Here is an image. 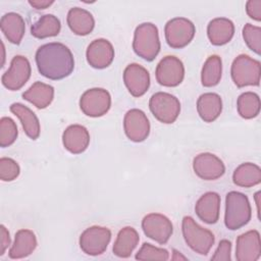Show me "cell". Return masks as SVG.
Instances as JSON below:
<instances>
[{
  "instance_id": "6da1fadb",
  "label": "cell",
  "mask_w": 261,
  "mask_h": 261,
  "mask_svg": "<svg viewBox=\"0 0 261 261\" xmlns=\"http://www.w3.org/2000/svg\"><path fill=\"white\" fill-rule=\"evenodd\" d=\"M36 64L39 72L53 81L68 76L74 68V59L71 51L62 43H48L38 48Z\"/></svg>"
},
{
  "instance_id": "7a4b0ae2",
  "label": "cell",
  "mask_w": 261,
  "mask_h": 261,
  "mask_svg": "<svg viewBox=\"0 0 261 261\" xmlns=\"http://www.w3.org/2000/svg\"><path fill=\"white\" fill-rule=\"evenodd\" d=\"M252 217V209L248 197L237 191L227 193L225 197L224 224L230 230L245 226Z\"/></svg>"
},
{
  "instance_id": "3957f363",
  "label": "cell",
  "mask_w": 261,
  "mask_h": 261,
  "mask_svg": "<svg viewBox=\"0 0 261 261\" xmlns=\"http://www.w3.org/2000/svg\"><path fill=\"white\" fill-rule=\"evenodd\" d=\"M160 48L158 29L154 23L144 22L136 28L133 49L139 57L147 61H152L158 55Z\"/></svg>"
},
{
  "instance_id": "277c9868",
  "label": "cell",
  "mask_w": 261,
  "mask_h": 261,
  "mask_svg": "<svg viewBox=\"0 0 261 261\" xmlns=\"http://www.w3.org/2000/svg\"><path fill=\"white\" fill-rule=\"evenodd\" d=\"M181 231L187 245L196 253L206 256L215 242L211 230L199 225L192 216H185L181 221Z\"/></svg>"
},
{
  "instance_id": "5b68a950",
  "label": "cell",
  "mask_w": 261,
  "mask_h": 261,
  "mask_svg": "<svg viewBox=\"0 0 261 261\" xmlns=\"http://www.w3.org/2000/svg\"><path fill=\"white\" fill-rule=\"evenodd\" d=\"M230 74L238 88L247 86H259L261 76L260 61L246 54L237 56L231 64Z\"/></svg>"
},
{
  "instance_id": "8992f818",
  "label": "cell",
  "mask_w": 261,
  "mask_h": 261,
  "mask_svg": "<svg viewBox=\"0 0 261 261\" xmlns=\"http://www.w3.org/2000/svg\"><path fill=\"white\" fill-rule=\"evenodd\" d=\"M149 108L154 117L165 124L173 123L180 112L178 99L166 92H157L149 100Z\"/></svg>"
},
{
  "instance_id": "52a82bcc",
  "label": "cell",
  "mask_w": 261,
  "mask_h": 261,
  "mask_svg": "<svg viewBox=\"0 0 261 261\" xmlns=\"http://www.w3.org/2000/svg\"><path fill=\"white\" fill-rule=\"evenodd\" d=\"M195 33V24L186 17L171 18L164 27L166 43L173 49H181L188 46L194 39Z\"/></svg>"
},
{
  "instance_id": "ba28073f",
  "label": "cell",
  "mask_w": 261,
  "mask_h": 261,
  "mask_svg": "<svg viewBox=\"0 0 261 261\" xmlns=\"http://www.w3.org/2000/svg\"><path fill=\"white\" fill-rule=\"evenodd\" d=\"M111 107V96L102 88L89 89L81 96L80 108L90 117H100L106 114Z\"/></svg>"
},
{
  "instance_id": "9c48e42d",
  "label": "cell",
  "mask_w": 261,
  "mask_h": 261,
  "mask_svg": "<svg viewBox=\"0 0 261 261\" xmlns=\"http://www.w3.org/2000/svg\"><path fill=\"white\" fill-rule=\"evenodd\" d=\"M111 240V231L104 226H90L86 228L80 237V247L82 251L90 256L103 254Z\"/></svg>"
},
{
  "instance_id": "30bf717a",
  "label": "cell",
  "mask_w": 261,
  "mask_h": 261,
  "mask_svg": "<svg viewBox=\"0 0 261 261\" xmlns=\"http://www.w3.org/2000/svg\"><path fill=\"white\" fill-rule=\"evenodd\" d=\"M155 76L158 84L173 88L181 84L185 77V66L181 60L175 56L163 57L156 66Z\"/></svg>"
},
{
  "instance_id": "8fae6325",
  "label": "cell",
  "mask_w": 261,
  "mask_h": 261,
  "mask_svg": "<svg viewBox=\"0 0 261 261\" xmlns=\"http://www.w3.org/2000/svg\"><path fill=\"white\" fill-rule=\"evenodd\" d=\"M31 63L29 59L21 55H16L12 58L8 70H6L2 77V85L10 91L20 90L31 77Z\"/></svg>"
},
{
  "instance_id": "7c38bea8",
  "label": "cell",
  "mask_w": 261,
  "mask_h": 261,
  "mask_svg": "<svg viewBox=\"0 0 261 261\" xmlns=\"http://www.w3.org/2000/svg\"><path fill=\"white\" fill-rule=\"evenodd\" d=\"M142 229L151 240L164 245L173 232V225L168 217L160 213H149L142 220Z\"/></svg>"
},
{
  "instance_id": "4fadbf2b",
  "label": "cell",
  "mask_w": 261,
  "mask_h": 261,
  "mask_svg": "<svg viewBox=\"0 0 261 261\" xmlns=\"http://www.w3.org/2000/svg\"><path fill=\"white\" fill-rule=\"evenodd\" d=\"M123 129L127 139L140 143L145 141L150 134V122L144 111L133 108L123 118Z\"/></svg>"
},
{
  "instance_id": "5bb4252c",
  "label": "cell",
  "mask_w": 261,
  "mask_h": 261,
  "mask_svg": "<svg viewBox=\"0 0 261 261\" xmlns=\"http://www.w3.org/2000/svg\"><path fill=\"white\" fill-rule=\"evenodd\" d=\"M195 173L204 180H215L225 172L222 160L212 153H200L193 160Z\"/></svg>"
},
{
  "instance_id": "9a60e30c",
  "label": "cell",
  "mask_w": 261,
  "mask_h": 261,
  "mask_svg": "<svg viewBox=\"0 0 261 261\" xmlns=\"http://www.w3.org/2000/svg\"><path fill=\"white\" fill-rule=\"evenodd\" d=\"M123 83L129 94L139 98L143 96L150 87V74L144 66L138 63H130L124 68Z\"/></svg>"
},
{
  "instance_id": "2e32d148",
  "label": "cell",
  "mask_w": 261,
  "mask_h": 261,
  "mask_svg": "<svg viewBox=\"0 0 261 261\" xmlns=\"http://www.w3.org/2000/svg\"><path fill=\"white\" fill-rule=\"evenodd\" d=\"M260 255V233L256 229L248 230L237 238L236 259L238 261H257Z\"/></svg>"
},
{
  "instance_id": "e0dca14e",
  "label": "cell",
  "mask_w": 261,
  "mask_h": 261,
  "mask_svg": "<svg viewBox=\"0 0 261 261\" xmlns=\"http://www.w3.org/2000/svg\"><path fill=\"white\" fill-rule=\"evenodd\" d=\"M88 63L97 69L108 67L114 58L112 44L106 39H96L90 43L86 51Z\"/></svg>"
},
{
  "instance_id": "ac0fdd59",
  "label": "cell",
  "mask_w": 261,
  "mask_h": 261,
  "mask_svg": "<svg viewBox=\"0 0 261 261\" xmlns=\"http://www.w3.org/2000/svg\"><path fill=\"white\" fill-rule=\"evenodd\" d=\"M220 201V196L215 192H207L203 194L195 205L197 216L205 223H216L219 219Z\"/></svg>"
},
{
  "instance_id": "d6986e66",
  "label": "cell",
  "mask_w": 261,
  "mask_h": 261,
  "mask_svg": "<svg viewBox=\"0 0 261 261\" xmlns=\"http://www.w3.org/2000/svg\"><path fill=\"white\" fill-rule=\"evenodd\" d=\"M62 143L68 152L81 154L86 151L90 144V134L84 125L71 124L63 132Z\"/></svg>"
},
{
  "instance_id": "ffe728a7",
  "label": "cell",
  "mask_w": 261,
  "mask_h": 261,
  "mask_svg": "<svg viewBox=\"0 0 261 261\" xmlns=\"http://www.w3.org/2000/svg\"><path fill=\"white\" fill-rule=\"evenodd\" d=\"M234 35V24L226 17H216L207 25V36L214 46L227 44Z\"/></svg>"
},
{
  "instance_id": "44dd1931",
  "label": "cell",
  "mask_w": 261,
  "mask_h": 261,
  "mask_svg": "<svg viewBox=\"0 0 261 261\" xmlns=\"http://www.w3.org/2000/svg\"><path fill=\"white\" fill-rule=\"evenodd\" d=\"M66 21L70 31L77 36L89 35L95 27V19L92 13L80 7H73L68 10Z\"/></svg>"
},
{
  "instance_id": "7402d4cb",
  "label": "cell",
  "mask_w": 261,
  "mask_h": 261,
  "mask_svg": "<svg viewBox=\"0 0 261 261\" xmlns=\"http://www.w3.org/2000/svg\"><path fill=\"white\" fill-rule=\"evenodd\" d=\"M0 28L5 38L12 44H20L24 32L25 22L22 16L16 12H8L1 17Z\"/></svg>"
},
{
  "instance_id": "603a6c76",
  "label": "cell",
  "mask_w": 261,
  "mask_h": 261,
  "mask_svg": "<svg viewBox=\"0 0 261 261\" xmlns=\"http://www.w3.org/2000/svg\"><path fill=\"white\" fill-rule=\"evenodd\" d=\"M9 109L20 120L25 135L32 140H37L40 136L41 126L35 112L21 103L11 104Z\"/></svg>"
},
{
  "instance_id": "cb8c5ba5",
  "label": "cell",
  "mask_w": 261,
  "mask_h": 261,
  "mask_svg": "<svg viewBox=\"0 0 261 261\" xmlns=\"http://www.w3.org/2000/svg\"><path fill=\"white\" fill-rule=\"evenodd\" d=\"M37 238L31 229H19L15 232L14 242L8 252L11 259H21L31 255L37 248Z\"/></svg>"
},
{
  "instance_id": "d4e9b609",
  "label": "cell",
  "mask_w": 261,
  "mask_h": 261,
  "mask_svg": "<svg viewBox=\"0 0 261 261\" xmlns=\"http://www.w3.org/2000/svg\"><path fill=\"white\" fill-rule=\"evenodd\" d=\"M197 111L205 122H213L222 111L221 97L216 93H204L197 100Z\"/></svg>"
},
{
  "instance_id": "484cf974",
  "label": "cell",
  "mask_w": 261,
  "mask_h": 261,
  "mask_svg": "<svg viewBox=\"0 0 261 261\" xmlns=\"http://www.w3.org/2000/svg\"><path fill=\"white\" fill-rule=\"evenodd\" d=\"M140 241L138 231L132 226L121 228L113 244V254L119 258H128Z\"/></svg>"
},
{
  "instance_id": "4316f807",
  "label": "cell",
  "mask_w": 261,
  "mask_h": 261,
  "mask_svg": "<svg viewBox=\"0 0 261 261\" xmlns=\"http://www.w3.org/2000/svg\"><path fill=\"white\" fill-rule=\"evenodd\" d=\"M22 98L32 103L38 109H44L53 101L54 88L48 84L36 82L22 93Z\"/></svg>"
},
{
  "instance_id": "83f0119b",
  "label": "cell",
  "mask_w": 261,
  "mask_h": 261,
  "mask_svg": "<svg viewBox=\"0 0 261 261\" xmlns=\"http://www.w3.org/2000/svg\"><path fill=\"white\" fill-rule=\"evenodd\" d=\"M232 181L242 188H252L261 182V168L252 162L240 164L232 173Z\"/></svg>"
},
{
  "instance_id": "f1b7e54d",
  "label": "cell",
  "mask_w": 261,
  "mask_h": 261,
  "mask_svg": "<svg viewBox=\"0 0 261 261\" xmlns=\"http://www.w3.org/2000/svg\"><path fill=\"white\" fill-rule=\"evenodd\" d=\"M61 23L57 16L53 14L42 15L31 27V34L37 39L55 37L60 33Z\"/></svg>"
},
{
  "instance_id": "f546056e",
  "label": "cell",
  "mask_w": 261,
  "mask_h": 261,
  "mask_svg": "<svg viewBox=\"0 0 261 261\" xmlns=\"http://www.w3.org/2000/svg\"><path fill=\"white\" fill-rule=\"evenodd\" d=\"M222 75V61L218 55L209 56L201 71V83L206 88H211L219 84Z\"/></svg>"
},
{
  "instance_id": "4dcf8cb0",
  "label": "cell",
  "mask_w": 261,
  "mask_h": 261,
  "mask_svg": "<svg viewBox=\"0 0 261 261\" xmlns=\"http://www.w3.org/2000/svg\"><path fill=\"white\" fill-rule=\"evenodd\" d=\"M260 98L254 92H245L237 100V109L241 117L252 119L260 113Z\"/></svg>"
},
{
  "instance_id": "1f68e13d",
  "label": "cell",
  "mask_w": 261,
  "mask_h": 261,
  "mask_svg": "<svg viewBox=\"0 0 261 261\" xmlns=\"http://www.w3.org/2000/svg\"><path fill=\"white\" fill-rule=\"evenodd\" d=\"M18 130L14 120L4 116L0 119V147L6 148L11 146L17 139Z\"/></svg>"
},
{
  "instance_id": "d6a6232c",
  "label": "cell",
  "mask_w": 261,
  "mask_h": 261,
  "mask_svg": "<svg viewBox=\"0 0 261 261\" xmlns=\"http://www.w3.org/2000/svg\"><path fill=\"white\" fill-rule=\"evenodd\" d=\"M137 260H161L169 259V253L166 249L155 247L149 243H144L136 254Z\"/></svg>"
},
{
  "instance_id": "836d02e7",
  "label": "cell",
  "mask_w": 261,
  "mask_h": 261,
  "mask_svg": "<svg viewBox=\"0 0 261 261\" xmlns=\"http://www.w3.org/2000/svg\"><path fill=\"white\" fill-rule=\"evenodd\" d=\"M243 38L253 52L260 55L261 53V28L246 23L243 28Z\"/></svg>"
},
{
  "instance_id": "e575fe53",
  "label": "cell",
  "mask_w": 261,
  "mask_h": 261,
  "mask_svg": "<svg viewBox=\"0 0 261 261\" xmlns=\"http://www.w3.org/2000/svg\"><path fill=\"white\" fill-rule=\"evenodd\" d=\"M20 172L18 163L9 157L0 158V178L3 181L14 180Z\"/></svg>"
},
{
  "instance_id": "d590c367",
  "label": "cell",
  "mask_w": 261,
  "mask_h": 261,
  "mask_svg": "<svg viewBox=\"0 0 261 261\" xmlns=\"http://www.w3.org/2000/svg\"><path fill=\"white\" fill-rule=\"evenodd\" d=\"M231 243L228 240H221L219 245L211 257L212 261H230L231 260Z\"/></svg>"
},
{
  "instance_id": "8d00e7d4",
  "label": "cell",
  "mask_w": 261,
  "mask_h": 261,
  "mask_svg": "<svg viewBox=\"0 0 261 261\" xmlns=\"http://www.w3.org/2000/svg\"><path fill=\"white\" fill-rule=\"evenodd\" d=\"M246 12L254 20H261V0H249L246 3Z\"/></svg>"
},
{
  "instance_id": "74e56055",
  "label": "cell",
  "mask_w": 261,
  "mask_h": 261,
  "mask_svg": "<svg viewBox=\"0 0 261 261\" xmlns=\"http://www.w3.org/2000/svg\"><path fill=\"white\" fill-rule=\"evenodd\" d=\"M10 236H9V231L7 230V228L1 224L0 225V256H2L6 249L9 247L10 245Z\"/></svg>"
},
{
  "instance_id": "f35d334b",
  "label": "cell",
  "mask_w": 261,
  "mask_h": 261,
  "mask_svg": "<svg viewBox=\"0 0 261 261\" xmlns=\"http://www.w3.org/2000/svg\"><path fill=\"white\" fill-rule=\"evenodd\" d=\"M53 3H54L53 0H51V1H49V0H30V1H29V4H30L32 7L36 8V9H38V10H40V9H46V8H48L49 6H51Z\"/></svg>"
},
{
  "instance_id": "ab89813d",
  "label": "cell",
  "mask_w": 261,
  "mask_h": 261,
  "mask_svg": "<svg viewBox=\"0 0 261 261\" xmlns=\"http://www.w3.org/2000/svg\"><path fill=\"white\" fill-rule=\"evenodd\" d=\"M259 196H260V192H257L256 194H255V199H256V204H257V211H258V217H259Z\"/></svg>"
},
{
  "instance_id": "60d3db41",
  "label": "cell",
  "mask_w": 261,
  "mask_h": 261,
  "mask_svg": "<svg viewBox=\"0 0 261 261\" xmlns=\"http://www.w3.org/2000/svg\"><path fill=\"white\" fill-rule=\"evenodd\" d=\"M173 252H174V253H175V254H176V253H177V251H176V250H173ZM179 258H180V259H184V260H186V257H184V256H181V255H180V254H179V256H178V259H179ZM172 259H174V260H176V258H175V257H172Z\"/></svg>"
}]
</instances>
